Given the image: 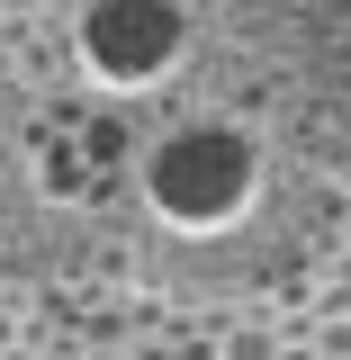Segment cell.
<instances>
[{
	"label": "cell",
	"mask_w": 351,
	"mask_h": 360,
	"mask_svg": "<svg viewBox=\"0 0 351 360\" xmlns=\"http://www.w3.org/2000/svg\"><path fill=\"white\" fill-rule=\"evenodd\" d=\"M343 189L351 0H27L0 37V279L234 307Z\"/></svg>",
	"instance_id": "obj_1"
}]
</instances>
